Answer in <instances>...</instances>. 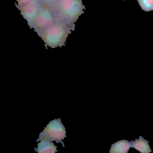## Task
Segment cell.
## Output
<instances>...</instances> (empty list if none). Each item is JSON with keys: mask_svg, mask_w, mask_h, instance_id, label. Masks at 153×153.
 <instances>
[{"mask_svg": "<svg viewBox=\"0 0 153 153\" xmlns=\"http://www.w3.org/2000/svg\"><path fill=\"white\" fill-rule=\"evenodd\" d=\"M71 30L74 31V29L66 22L59 19L37 34L43 40L45 46L55 48L66 45V40L68 35L71 33Z\"/></svg>", "mask_w": 153, "mask_h": 153, "instance_id": "obj_1", "label": "cell"}, {"mask_svg": "<svg viewBox=\"0 0 153 153\" xmlns=\"http://www.w3.org/2000/svg\"><path fill=\"white\" fill-rule=\"evenodd\" d=\"M58 19L67 23L75 29V23L84 13L82 0H58L53 7Z\"/></svg>", "mask_w": 153, "mask_h": 153, "instance_id": "obj_2", "label": "cell"}, {"mask_svg": "<svg viewBox=\"0 0 153 153\" xmlns=\"http://www.w3.org/2000/svg\"><path fill=\"white\" fill-rule=\"evenodd\" d=\"M66 137L65 127L61 122L60 118H59L49 123L46 128L40 133L39 138L36 141L38 142L42 140L55 141L56 143H61L63 147H65V145L62 140H64Z\"/></svg>", "mask_w": 153, "mask_h": 153, "instance_id": "obj_3", "label": "cell"}, {"mask_svg": "<svg viewBox=\"0 0 153 153\" xmlns=\"http://www.w3.org/2000/svg\"><path fill=\"white\" fill-rule=\"evenodd\" d=\"M59 20L53 7L40 5L39 12L33 28L37 34L49 27Z\"/></svg>", "mask_w": 153, "mask_h": 153, "instance_id": "obj_4", "label": "cell"}, {"mask_svg": "<svg viewBox=\"0 0 153 153\" xmlns=\"http://www.w3.org/2000/svg\"><path fill=\"white\" fill-rule=\"evenodd\" d=\"M40 6V4L37 0H33L23 7H17V8L21 11V15L27 21L30 28H33L39 12Z\"/></svg>", "mask_w": 153, "mask_h": 153, "instance_id": "obj_5", "label": "cell"}, {"mask_svg": "<svg viewBox=\"0 0 153 153\" xmlns=\"http://www.w3.org/2000/svg\"><path fill=\"white\" fill-rule=\"evenodd\" d=\"M37 145L38 147L35 150L39 153H55L58 151L56 149L57 147L50 140H42Z\"/></svg>", "mask_w": 153, "mask_h": 153, "instance_id": "obj_6", "label": "cell"}, {"mask_svg": "<svg viewBox=\"0 0 153 153\" xmlns=\"http://www.w3.org/2000/svg\"><path fill=\"white\" fill-rule=\"evenodd\" d=\"M131 147V142L127 140H121L112 145L110 153H126Z\"/></svg>", "mask_w": 153, "mask_h": 153, "instance_id": "obj_7", "label": "cell"}, {"mask_svg": "<svg viewBox=\"0 0 153 153\" xmlns=\"http://www.w3.org/2000/svg\"><path fill=\"white\" fill-rule=\"evenodd\" d=\"M148 143L147 140L140 136L138 140L136 139L135 141H131V147L136 149L140 153H148L152 151Z\"/></svg>", "mask_w": 153, "mask_h": 153, "instance_id": "obj_8", "label": "cell"}, {"mask_svg": "<svg viewBox=\"0 0 153 153\" xmlns=\"http://www.w3.org/2000/svg\"><path fill=\"white\" fill-rule=\"evenodd\" d=\"M141 9L146 12L153 10V0H137Z\"/></svg>", "mask_w": 153, "mask_h": 153, "instance_id": "obj_9", "label": "cell"}, {"mask_svg": "<svg viewBox=\"0 0 153 153\" xmlns=\"http://www.w3.org/2000/svg\"><path fill=\"white\" fill-rule=\"evenodd\" d=\"M40 5H45L53 7L58 0H37Z\"/></svg>", "mask_w": 153, "mask_h": 153, "instance_id": "obj_10", "label": "cell"}, {"mask_svg": "<svg viewBox=\"0 0 153 153\" xmlns=\"http://www.w3.org/2000/svg\"><path fill=\"white\" fill-rule=\"evenodd\" d=\"M33 0H16L17 2H18V5L16 4V7H23L29 2H31Z\"/></svg>", "mask_w": 153, "mask_h": 153, "instance_id": "obj_11", "label": "cell"}, {"mask_svg": "<svg viewBox=\"0 0 153 153\" xmlns=\"http://www.w3.org/2000/svg\"><path fill=\"white\" fill-rule=\"evenodd\" d=\"M122 1H124V0H122Z\"/></svg>", "mask_w": 153, "mask_h": 153, "instance_id": "obj_12", "label": "cell"}]
</instances>
